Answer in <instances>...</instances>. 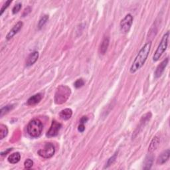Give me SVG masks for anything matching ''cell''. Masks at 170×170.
<instances>
[{"mask_svg":"<svg viewBox=\"0 0 170 170\" xmlns=\"http://www.w3.org/2000/svg\"><path fill=\"white\" fill-rule=\"evenodd\" d=\"M72 115V111L70 109H65L61 110L59 113L60 118L63 120H67L71 118Z\"/></svg>","mask_w":170,"mask_h":170,"instance_id":"15","label":"cell"},{"mask_svg":"<svg viewBox=\"0 0 170 170\" xmlns=\"http://www.w3.org/2000/svg\"><path fill=\"white\" fill-rule=\"evenodd\" d=\"M43 129V124L39 119H33L28 124L27 133L32 138H38L41 135Z\"/></svg>","mask_w":170,"mask_h":170,"instance_id":"3","label":"cell"},{"mask_svg":"<svg viewBox=\"0 0 170 170\" xmlns=\"http://www.w3.org/2000/svg\"><path fill=\"white\" fill-rule=\"evenodd\" d=\"M23 25H24V24H23L22 21H19L17 23V24L13 27L12 29L10 30V31L7 35L6 36L7 40H9V39H11V38H13L15 34L18 33L19 31V30L21 29Z\"/></svg>","mask_w":170,"mask_h":170,"instance_id":"9","label":"cell"},{"mask_svg":"<svg viewBox=\"0 0 170 170\" xmlns=\"http://www.w3.org/2000/svg\"><path fill=\"white\" fill-rule=\"evenodd\" d=\"M21 7H22V5L20 3H17L15 5H14V7L13 8V9H12L13 14L18 13L19 12V11L21 10Z\"/></svg>","mask_w":170,"mask_h":170,"instance_id":"23","label":"cell"},{"mask_svg":"<svg viewBox=\"0 0 170 170\" xmlns=\"http://www.w3.org/2000/svg\"><path fill=\"white\" fill-rule=\"evenodd\" d=\"M71 93L70 88L65 85H61L56 90L55 94V103L56 104H62L66 103L69 99Z\"/></svg>","mask_w":170,"mask_h":170,"instance_id":"2","label":"cell"},{"mask_svg":"<svg viewBox=\"0 0 170 170\" xmlns=\"http://www.w3.org/2000/svg\"><path fill=\"white\" fill-rule=\"evenodd\" d=\"M8 134V129L4 124H0V140H3Z\"/></svg>","mask_w":170,"mask_h":170,"instance_id":"18","label":"cell"},{"mask_svg":"<svg viewBox=\"0 0 170 170\" xmlns=\"http://www.w3.org/2000/svg\"><path fill=\"white\" fill-rule=\"evenodd\" d=\"M39 58V53L37 51H34L31 53L27 59L26 61V65L27 66H30L33 65L34 63H36Z\"/></svg>","mask_w":170,"mask_h":170,"instance_id":"12","label":"cell"},{"mask_svg":"<svg viewBox=\"0 0 170 170\" xmlns=\"http://www.w3.org/2000/svg\"><path fill=\"white\" fill-rule=\"evenodd\" d=\"M49 19V15H44L43 18H41V19L39 20V24H38V28L39 29H41V28L44 26V25L46 24L47 21Z\"/></svg>","mask_w":170,"mask_h":170,"instance_id":"20","label":"cell"},{"mask_svg":"<svg viewBox=\"0 0 170 170\" xmlns=\"http://www.w3.org/2000/svg\"><path fill=\"white\" fill-rule=\"evenodd\" d=\"M84 84H85V82L83 80V79L82 78H79V79H78V80H77L75 81V82L74 83V86H75V88H81L82 87H83L84 85Z\"/></svg>","mask_w":170,"mask_h":170,"instance_id":"21","label":"cell"},{"mask_svg":"<svg viewBox=\"0 0 170 170\" xmlns=\"http://www.w3.org/2000/svg\"><path fill=\"white\" fill-rule=\"evenodd\" d=\"M133 23V17L131 14H128L121 21L120 27V31L123 33H127L132 27Z\"/></svg>","mask_w":170,"mask_h":170,"instance_id":"6","label":"cell"},{"mask_svg":"<svg viewBox=\"0 0 170 170\" xmlns=\"http://www.w3.org/2000/svg\"><path fill=\"white\" fill-rule=\"evenodd\" d=\"M20 159H21V154L19 152H15L12 154H11L8 157V162L10 163L15 164V163H18L20 161Z\"/></svg>","mask_w":170,"mask_h":170,"instance_id":"16","label":"cell"},{"mask_svg":"<svg viewBox=\"0 0 170 170\" xmlns=\"http://www.w3.org/2000/svg\"><path fill=\"white\" fill-rule=\"evenodd\" d=\"M62 127V124L57 121L53 120L51 123V126H50L48 132H47V137L48 138H52L55 137L58 135L59 130Z\"/></svg>","mask_w":170,"mask_h":170,"instance_id":"7","label":"cell"},{"mask_svg":"<svg viewBox=\"0 0 170 170\" xmlns=\"http://www.w3.org/2000/svg\"><path fill=\"white\" fill-rule=\"evenodd\" d=\"M13 108H14L13 104H9L2 108L1 110H0V116L2 117L3 115L8 114L9 112L13 109Z\"/></svg>","mask_w":170,"mask_h":170,"instance_id":"19","label":"cell"},{"mask_svg":"<svg viewBox=\"0 0 170 170\" xmlns=\"http://www.w3.org/2000/svg\"><path fill=\"white\" fill-rule=\"evenodd\" d=\"M55 153V146L51 143L45 144L44 148L38 151V154L43 158H50L54 156Z\"/></svg>","mask_w":170,"mask_h":170,"instance_id":"5","label":"cell"},{"mask_svg":"<svg viewBox=\"0 0 170 170\" xmlns=\"http://www.w3.org/2000/svg\"><path fill=\"white\" fill-rule=\"evenodd\" d=\"M41 99H42V94L40 93H38L32 96L31 97H30L29 99H28L27 104L29 106H34L40 103Z\"/></svg>","mask_w":170,"mask_h":170,"instance_id":"11","label":"cell"},{"mask_svg":"<svg viewBox=\"0 0 170 170\" xmlns=\"http://www.w3.org/2000/svg\"><path fill=\"white\" fill-rule=\"evenodd\" d=\"M160 139L159 137L155 136L154 138H153L148 148L149 153H152L155 150H156V149L158 148V146H159L160 145Z\"/></svg>","mask_w":170,"mask_h":170,"instance_id":"14","label":"cell"},{"mask_svg":"<svg viewBox=\"0 0 170 170\" xmlns=\"http://www.w3.org/2000/svg\"><path fill=\"white\" fill-rule=\"evenodd\" d=\"M31 8L30 7H27L25 9L24 11V13H23V17H25V16H27L28 14H29L30 12H31Z\"/></svg>","mask_w":170,"mask_h":170,"instance_id":"26","label":"cell"},{"mask_svg":"<svg viewBox=\"0 0 170 170\" xmlns=\"http://www.w3.org/2000/svg\"><path fill=\"white\" fill-rule=\"evenodd\" d=\"M153 161H154V157L152 155L150 154L146 156L144 163V169H150L152 166Z\"/></svg>","mask_w":170,"mask_h":170,"instance_id":"17","label":"cell"},{"mask_svg":"<svg viewBox=\"0 0 170 170\" xmlns=\"http://www.w3.org/2000/svg\"><path fill=\"white\" fill-rule=\"evenodd\" d=\"M169 156H170V150L168 149L166 151H164L163 152H162L161 155L158 157L157 163L158 164H160V165L165 163L169 160Z\"/></svg>","mask_w":170,"mask_h":170,"instance_id":"13","label":"cell"},{"mask_svg":"<svg viewBox=\"0 0 170 170\" xmlns=\"http://www.w3.org/2000/svg\"><path fill=\"white\" fill-rule=\"evenodd\" d=\"M109 43H110L109 37L104 36L103 39V41H102V43L100 45V48H99V53L101 55H104L106 53L108 47H109Z\"/></svg>","mask_w":170,"mask_h":170,"instance_id":"10","label":"cell"},{"mask_svg":"<svg viewBox=\"0 0 170 170\" xmlns=\"http://www.w3.org/2000/svg\"><path fill=\"white\" fill-rule=\"evenodd\" d=\"M11 2H12L11 1L5 2V3L3 5V6H2V9H1V12H0V15H2L3 13V12L5 11V9H6L9 7V5L11 3Z\"/></svg>","mask_w":170,"mask_h":170,"instance_id":"25","label":"cell"},{"mask_svg":"<svg viewBox=\"0 0 170 170\" xmlns=\"http://www.w3.org/2000/svg\"><path fill=\"white\" fill-rule=\"evenodd\" d=\"M117 156H118V153L116 152V153H115L114 156H112V157L110 158V159H109V160H108L107 163H106V165H107L106 167H109V166H110V165H112V164L116 161Z\"/></svg>","mask_w":170,"mask_h":170,"instance_id":"22","label":"cell"},{"mask_svg":"<svg viewBox=\"0 0 170 170\" xmlns=\"http://www.w3.org/2000/svg\"><path fill=\"white\" fill-rule=\"evenodd\" d=\"M33 166V162L31 159H27L24 162V166L26 169H30Z\"/></svg>","mask_w":170,"mask_h":170,"instance_id":"24","label":"cell"},{"mask_svg":"<svg viewBox=\"0 0 170 170\" xmlns=\"http://www.w3.org/2000/svg\"><path fill=\"white\" fill-rule=\"evenodd\" d=\"M169 32L167 31L166 33L164 34V35L163 36L162 40L160 43V45H158V47L157 48L156 52L153 56V61L154 62L157 61L160 59V58L163 55V53L165 52V50H166L167 47V45H168V39H169Z\"/></svg>","mask_w":170,"mask_h":170,"instance_id":"4","label":"cell"},{"mask_svg":"<svg viewBox=\"0 0 170 170\" xmlns=\"http://www.w3.org/2000/svg\"><path fill=\"white\" fill-rule=\"evenodd\" d=\"M168 61H169L168 58H166V59H164L159 65L157 66V69L155 71V73H154V76H155L156 78H160L162 76L164 70H165L166 67L167 66V65L168 64Z\"/></svg>","mask_w":170,"mask_h":170,"instance_id":"8","label":"cell"},{"mask_svg":"<svg viewBox=\"0 0 170 170\" xmlns=\"http://www.w3.org/2000/svg\"><path fill=\"white\" fill-rule=\"evenodd\" d=\"M85 130V126H84V124H80V125L78 126V130L80 132H83Z\"/></svg>","mask_w":170,"mask_h":170,"instance_id":"27","label":"cell"},{"mask_svg":"<svg viewBox=\"0 0 170 170\" xmlns=\"http://www.w3.org/2000/svg\"><path fill=\"white\" fill-rule=\"evenodd\" d=\"M151 47V42H148L145 44L144 46L140 49L136 57L135 58L131 67H130V73L134 74V73L140 70L143 66L149 55Z\"/></svg>","mask_w":170,"mask_h":170,"instance_id":"1","label":"cell"},{"mask_svg":"<svg viewBox=\"0 0 170 170\" xmlns=\"http://www.w3.org/2000/svg\"><path fill=\"white\" fill-rule=\"evenodd\" d=\"M13 150V148H9V149H8L6 151H2V152H1V155L2 156H4V155H7L8 154V153L9 152V151H11V150Z\"/></svg>","mask_w":170,"mask_h":170,"instance_id":"29","label":"cell"},{"mask_svg":"<svg viewBox=\"0 0 170 170\" xmlns=\"http://www.w3.org/2000/svg\"><path fill=\"white\" fill-rule=\"evenodd\" d=\"M88 118L87 116H82L81 119V120H80V124H84L85 123H87L88 122Z\"/></svg>","mask_w":170,"mask_h":170,"instance_id":"28","label":"cell"}]
</instances>
